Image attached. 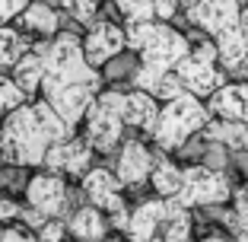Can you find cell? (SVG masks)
I'll use <instances>...</instances> for the list:
<instances>
[{
    "mask_svg": "<svg viewBox=\"0 0 248 242\" xmlns=\"http://www.w3.org/2000/svg\"><path fill=\"white\" fill-rule=\"evenodd\" d=\"M217 48H219V64L226 67L229 74H242L248 67V29L235 26V29L217 35Z\"/></svg>",
    "mask_w": 248,
    "mask_h": 242,
    "instance_id": "2e32d148",
    "label": "cell"
},
{
    "mask_svg": "<svg viewBox=\"0 0 248 242\" xmlns=\"http://www.w3.org/2000/svg\"><path fill=\"white\" fill-rule=\"evenodd\" d=\"M153 166H156V153L146 147L143 140H124L121 153H118L115 162V172L124 185H143L146 178L153 176Z\"/></svg>",
    "mask_w": 248,
    "mask_h": 242,
    "instance_id": "7c38bea8",
    "label": "cell"
},
{
    "mask_svg": "<svg viewBox=\"0 0 248 242\" xmlns=\"http://www.w3.org/2000/svg\"><path fill=\"white\" fill-rule=\"evenodd\" d=\"M124 48H127L124 29L115 26V22H108V19L95 22L93 29L86 32V38H83V54H86V61L93 67H105L111 58L124 54Z\"/></svg>",
    "mask_w": 248,
    "mask_h": 242,
    "instance_id": "30bf717a",
    "label": "cell"
},
{
    "mask_svg": "<svg viewBox=\"0 0 248 242\" xmlns=\"http://www.w3.org/2000/svg\"><path fill=\"white\" fill-rule=\"evenodd\" d=\"M140 70V54L131 51V54H118L105 64V77L108 83H118V80H131L134 83V74Z\"/></svg>",
    "mask_w": 248,
    "mask_h": 242,
    "instance_id": "7402d4cb",
    "label": "cell"
},
{
    "mask_svg": "<svg viewBox=\"0 0 248 242\" xmlns=\"http://www.w3.org/2000/svg\"><path fill=\"white\" fill-rule=\"evenodd\" d=\"M64 229L67 226L54 217V220H48L42 229H38V239H42V242H61V239H64Z\"/></svg>",
    "mask_w": 248,
    "mask_h": 242,
    "instance_id": "f1b7e54d",
    "label": "cell"
},
{
    "mask_svg": "<svg viewBox=\"0 0 248 242\" xmlns=\"http://www.w3.org/2000/svg\"><path fill=\"white\" fill-rule=\"evenodd\" d=\"M13 80L22 93L35 99V93H42V83H45V58H42V48L32 45V51H26L19 58V64L13 67Z\"/></svg>",
    "mask_w": 248,
    "mask_h": 242,
    "instance_id": "e0dca14e",
    "label": "cell"
},
{
    "mask_svg": "<svg viewBox=\"0 0 248 242\" xmlns=\"http://www.w3.org/2000/svg\"><path fill=\"white\" fill-rule=\"evenodd\" d=\"M166 220H169L166 198L143 201V204L131 213V223H127V229H124V233L131 236V242H153L159 223H166Z\"/></svg>",
    "mask_w": 248,
    "mask_h": 242,
    "instance_id": "9a60e30c",
    "label": "cell"
},
{
    "mask_svg": "<svg viewBox=\"0 0 248 242\" xmlns=\"http://www.w3.org/2000/svg\"><path fill=\"white\" fill-rule=\"evenodd\" d=\"M38 48L45 58L42 99L77 131L86 121V112L95 102V96L102 93L105 77L99 74V67L86 61L77 32H58L48 42H38Z\"/></svg>",
    "mask_w": 248,
    "mask_h": 242,
    "instance_id": "6da1fadb",
    "label": "cell"
},
{
    "mask_svg": "<svg viewBox=\"0 0 248 242\" xmlns=\"http://www.w3.org/2000/svg\"><path fill=\"white\" fill-rule=\"evenodd\" d=\"M26 51H32V42L13 26H0V67H16Z\"/></svg>",
    "mask_w": 248,
    "mask_h": 242,
    "instance_id": "44dd1931",
    "label": "cell"
},
{
    "mask_svg": "<svg viewBox=\"0 0 248 242\" xmlns=\"http://www.w3.org/2000/svg\"><path fill=\"white\" fill-rule=\"evenodd\" d=\"M232 191L235 188L226 172L210 169L204 162H191V166H185V182L175 198L185 207H219L232 198Z\"/></svg>",
    "mask_w": 248,
    "mask_h": 242,
    "instance_id": "8992f818",
    "label": "cell"
},
{
    "mask_svg": "<svg viewBox=\"0 0 248 242\" xmlns=\"http://www.w3.org/2000/svg\"><path fill=\"white\" fill-rule=\"evenodd\" d=\"M159 99L150 93H143V89L134 86L131 93H124V125L134 128V131L146 134V137H153L156 134V125H159Z\"/></svg>",
    "mask_w": 248,
    "mask_h": 242,
    "instance_id": "4fadbf2b",
    "label": "cell"
},
{
    "mask_svg": "<svg viewBox=\"0 0 248 242\" xmlns=\"http://www.w3.org/2000/svg\"><path fill=\"white\" fill-rule=\"evenodd\" d=\"M178 3H185V7H191V3H194V0H178Z\"/></svg>",
    "mask_w": 248,
    "mask_h": 242,
    "instance_id": "d590c367",
    "label": "cell"
},
{
    "mask_svg": "<svg viewBox=\"0 0 248 242\" xmlns=\"http://www.w3.org/2000/svg\"><path fill=\"white\" fill-rule=\"evenodd\" d=\"M242 10H245V0H194L185 10V19L194 29L217 38L223 32L242 26Z\"/></svg>",
    "mask_w": 248,
    "mask_h": 242,
    "instance_id": "52a82bcc",
    "label": "cell"
},
{
    "mask_svg": "<svg viewBox=\"0 0 248 242\" xmlns=\"http://www.w3.org/2000/svg\"><path fill=\"white\" fill-rule=\"evenodd\" d=\"M32 0H0V26H7L10 19H19V13Z\"/></svg>",
    "mask_w": 248,
    "mask_h": 242,
    "instance_id": "83f0119b",
    "label": "cell"
},
{
    "mask_svg": "<svg viewBox=\"0 0 248 242\" xmlns=\"http://www.w3.org/2000/svg\"><path fill=\"white\" fill-rule=\"evenodd\" d=\"M124 182L118 178L115 169H105V166H93L83 176V194L89 198V204L102 207V210H118V207H124Z\"/></svg>",
    "mask_w": 248,
    "mask_h": 242,
    "instance_id": "8fae6325",
    "label": "cell"
},
{
    "mask_svg": "<svg viewBox=\"0 0 248 242\" xmlns=\"http://www.w3.org/2000/svg\"><path fill=\"white\" fill-rule=\"evenodd\" d=\"M26 99H29V96H26L19 86H16V80H13V77L0 74V115H10L13 109L26 105Z\"/></svg>",
    "mask_w": 248,
    "mask_h": 242,
    "instance_id": "d4e9b609",
    "label": "cell"
},
{
    "mask_svg": "<svg viewBox=\"0 0 248 242\" xmlns=\"http://www.w3.org/2000/svg\"><path fill=\"white\" fill-rule=\"evenodd\" d=\"M70 191L73 188H67L61 172L45 169V172H32L29 185H26V201H29V207L42 210L48 220H54L70 207Z\"/></svg>",
    "mask_w": 248,
    "mask_h": 242,
    "instance_id": "ba28073f",
    "label": "cell"
},
{
    "mask_svg": "<svg viewBox=\"0 0 248 242\" xmlns=\"http://www.w3.org/2000/svg\"><path fill=\"white\" fill-rule=\"evenodd\" d=\"M19 26L26 32H38L45 38H54L61 32V13L51 3H45V0H32L29 7L19 13Z\"/></svg>",
    "mask_w": 248,
    "mask_h": 242,
    "instance_id": "ac0fdd59",
    "label": "cell"
},
{
    "mask_svg": "<svg viewBox=\"0 0 248 242\" xmlns=\"http://www.w3.org/2000/svg\"><path fill=\"white\" fill-rule=\"evenodd\" d=\"M29 166H13V162H0V188L7 191H26L29 185Z\"/></svg>",
    "mask_w": 248,
    "mask_h": 242,
    "instance_id": "484cf974",
    "label": "cell"
},
{
    "mask_svg": "<svg viewBox=\"0 0 248 242\" xmlns=\"http://www.w3.org/2000/svg\"><path fill=\"white\" fill-rule=\"evenodd\" d=\"M188 54H191V38L185 32H178L172 22H159L153 38L140 51V70L134 74L131 86L143 89V93H153L159 77L169 74V70H175Z\"/></svg>",
    "mask_w": 248,
    "mask_h": 242,
    "instance_id": "3957f363",
    "label": "cell"
},
{
    "mask_svg": "<svg viewBox=\"0 0 248 242\" xmlns=\"http://www.w3.org/2000/svg\"><path fill=\"white\" fill-rule=\"evenodd\" d=\"M124 93L121 89H102L86 112V140L95 153H115L124 140Z\"/></svg>",
    "mask_w": 248,
    "mask_h": 242,
    "instance_id": "5b68a950",
    "label": "cell"
},
{
    "mask_svg": "<svg viewBox=\"0 0 248 242\" xmlns=\"http://www.w3.org/2000/svg\"><path fill=\"white\" fill-rule=\"evenodd\" d=\"M61 7L77 22H93L95 13H99V0H61Z\"/></svg>",
    "mask_w": 248,
    "mask_h": 242,
    "instance_id": "4316f807",
    "label": "cell"
},
{
    "mask_svg": "<svg viewBox=\"0 0 248 242\" xmlns=\"http://www.w3.org/2000/svg\"><path fill=\"white\" fill-rule=\"evenodd\" d=\"M156 26H159V19H153V22H124V35H127V51H137V54L143 51L146 42L153 38Z\"/></svg>",
    "mask_w": 248,
    "mask_h": 242,
    "instance_id": "cb8c5ba5",
    "label": "cell"
},
{
    "mask_svg": "<svg viewBox=\"0 0 248 242\" xmlns=\"http://www.w3.org/2000/svg\"><path fill=\"white\" fill-rule=\"evenodd\" d=\"M178 0H153V10H156V19L159 22H172L175 19V13H178Z\"/></svg>",
    "mask_w": 248,
    "mask_h": 242,
    "instance_id": "f546056e",
    "label": "cell"
},
{
    "mask_svg": "<svg viewBox=\"0 0 248 242\" xmlns=\"http://www.w3.org/2000/svg\"><path fill=\"white\" fill-rule=\"evenodd\" d=\"M210 118L213 115L204 105V99H197V96H191V93L166 102V109H162V115H159V125H156V134H153L156 150L175 153V150L185 147L194 134L204 131Z\"/></svg>",
    "mask_w": 248,
    "mask_h": 242,
    "instance_id": "277c9868",
    "label": "cell"
},
{
    "mask_svg": "<svg viewBox=\"0 0 248 242\" xmlns=\"http://www.w3.org/2000/svg\"><path fill=\"white\" fill-rule=\"evenodd\" d=\"M204 242H229V239H223V236H207Z\"/></svg>",
    "mask_w": 248,
    "mask_h": 242,
    "instance_id": "e575fe53",
    "label": "cell"
},
{
    "mask_svg": "<svg viewBox=\"0 0 248 242\" xmlns=\"http://www.w3.org/2000/svg\"><path fill=\"white\" fill-rule=\"evenodd\" d=\"M19 210H22V207L16 204L13 198H0V223H3V220H13V217H19Z\"/></svg>",
    "mask_w": 248,
    "mask_h": 242,
    "instance_id": "d6a6232c",
    "label": "cell"
},
{
    "mask_svg": "<svg viewBox=\"0 0 248 242\" xmlns=\"http://www.w3.org/2000/svg\"><path fill=\"white\" fill-rule=\"evenodd\" d=\"M67 229L80 242H86V239H102V236L108 233V223H105V217H102V207L89 204V207H77V210L70 213Z\"/></svg>",
    "mask_w": 248,
    "mask_h": 242,
    "instance_id": "d6986e66",
    "label": "cell"
},
{
    "mask_svg": "<svg viewBox=\"0 0 248 242\" xmlns=\"http://www.w3.org/2000/svg\"><path fill=\"white\" fill-rule=\"evenodd\" d=\"M0 242H42L29 233V229H19V226H3L0 229Z\"/></svg>",
    "mask_w": 248,
    "mask_h": 242,
    "instance_id": "4dcf8cb0",
    "label": "cell"
},
{
    "mask_svg": "<svg viewBox=\"0 0 248 242\" xmlns=\"http://www.w3.org/2000/svg\"><path fill=\"white\" fill-rule=\"evenodd\" d=\"M242 26L248 29V3H245V10H242Z\"/></svg>",
    "mask_w": 248,
    "mask_h": 242,
    "instance_id": "836d02e7",
    "label": "cell"
},
{
    "mask_svg": "<svg viewBox=\"0 0 248 242\" xmlns=\"http://www.w3.org/2000/svg\"><path fill=\"white\" fill-rule=\"evenodd\" d=\"M86 242H99V239H86Z\"/></svg>",
    "mask_w": 248,
    "mask_h": 242,
    "instance_id": "8d00e7d4",
    "label": "cell"
},
{
    "mask_svg": "<svg viewBox=\"0 0 248 242\" xmlns=\"http://www.w3.org/2000/svg\"><path fill=\"white\" fill-rule=\"evenodd\" d=\"M207 109H210L213 118H223V121H245V112H248V83L245 80L223 83V86L207 99Z\"/></svg>",
    "mask_w": 248,
    "mask_h": 242,
    "instance_id": "5bb4252c",
    "label": "cell"
},
{
    "mask_svg": "<svg viewBox=\"0 0 248 242\" xmlns=\"http://www.w3.org/2000/svg\"><path fill=\"white\" fill-rule=\"evenodd\" d=\"M19 220L26 223V226H32V229H42L45 223H48V217H45L42 210H35V207H22V210H19Z\"/></svg>",
    "mask_w": 248,
    "mask_h": 242,
    "instance_id": "1f68e13d",
    "label": "cell"
},
{
    "mask_svg": "<svg viewBox=\"0 0 248 242\" xmlns=\"http://www.w3.org/2000/svg\"><path fill=\"white\" fill-rule=\"evenodd\" d=\"M93 144L86 137H67L61 144H54L45 156V169H51V172H61V176H73V178H83L93 169Z\"/></svg>",
    "mask_w": 248,
    "mask_h": 242,
    "instance_id": "9c48e42d",
    "label": "cell"
},
{
    "mask_svg": "<svg viewBox=\"0 0 248 242\" xmlns=\"http://www.w3.org/2000/svg\"><path fill=\"white\" fill-rule=\"evenodd\" d=\"M73 137V128L45 102L32 99V105H19L7 115L0 128V162L13 166H45V156L54 144Z\"/></svg>",
    "mask_w": 248,
    "mask_h": 242,
    "instance_id": "7a4b0ae2",
    "label": "cell"
},
{
    "mask_svg": "<svg viewBox=\"0 0 248 242\" xmlns=\"http://www.w3.org/2000/svg\"><path fill=\"white\" fill-rule=\"evenodd\" d=\"M182 182H185V169L175 166L172 160L162 156V150H156V166H153V176H150V185L159 198H175L182 191Z\"/></svg>",
    "mask_w": 248,
    "mask_h": 242,
    "instance_id": "ffe728a7",
    "label": "cell"
},
{
    "mask_svg": "<svg viewBox=\"0 0 248 242\" xmlns=\"http://www.w3.org/2000/svg\"><path fill=\"white\" fill-rule=\"evenodd\" d=\"M115 7L124 16V22H153L156 19L153 0H115Z\"/></svg>",
    "mask_w": 248,
    "mask_h": 242,
    "instance_id": "603a6c76",
    "label": "cell"
}]
</instances>
